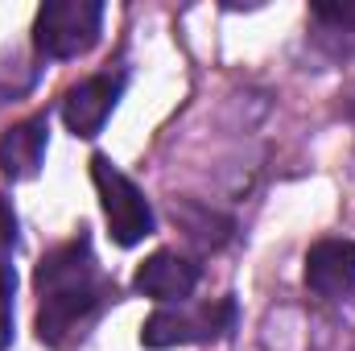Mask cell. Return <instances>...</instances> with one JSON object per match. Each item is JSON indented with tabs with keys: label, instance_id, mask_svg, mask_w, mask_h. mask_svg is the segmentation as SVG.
Wrapping results in <instances>:
<instances>
[{
	"label": "cell",
	"instance_id": "30bf717a",
	"mask_svg": "<svg viewBox=\"0 0 355 351\" xmlns=\"http://www.w3.org/2000/svg\"><path fill=\"white\" fill-rule=\"evenodd\" d=\"M12 273H0V351L12 339Z\"/></svg>",
	"mask_w": 355,
	"mask_h": 351
},
{
	"label": "cell",
	"instance_id": "8992f818",
	"mask_svg": "<svg viewBox=\"0 0 355 351\" xmlns=\"http://www.w3.org/2000/svg\"><path fill=\"white\" fill-rule=\"evenodd\" d=\"M306 285L327 302L347 298L355 289V240H318L306 252Z\"/></svg>",
	"mask_w": 355,
	"mask_h": 351
},
{
	"label": "cell",
	"instance_id": "ba28073f",
	"mask_svg": "<svg viewBox=\"0 0 355 351\" xmlns=\"http://www.w3.org/2000/svg\"><path fill=\"white\" fill-rule=\"evenodd\" d=\"M46 141H50V116H29L12 124L0 137V174L12 182L33 178L46 162Z\"/></svg>",
	"mask_w": 355,
	"mask_h": 351
},
{
	"label": "cell",
	"instance_id": "277c9868",
	"mask_svg": "<svg viewBox=\"0 0 355 351\" xmlns=\"http://www.w3.org/2000/svg\"><path fill=\"white\" fill-rule=\"evenodd\" d=\"M236 327V302L219 298L207 306H166L141 327V348L166 351L186 348V343H211Z\"/></svg>",
	"mask_w": 355,
	"mask_h": 351
},
{
	"label": "cell",
	"instance_id": "9c48e42d",
	"mask_svg": "<svg viewBox=\"0 0 355 351\" xmlns=\"http://www.w3.org/2000/svg\"><path fill=\"white\" fill-rule=\"evenodd\" d=\"M12 248H17V215L0 198V273H12Z\"/></svg>",
	"mask_w": 355,
	"mask_h": 351
},
{
	"label": "cell",
	"instance_id": "5b68a950",
	"mask_svg": "<svg viewBox=\"0 0 355 351\" xmlns=\"http://www.w3.org/2000/svg\"><path fill=\"white\" fill-rule=\"evenodd\" d=\"M120 91H124L120 75H91L83 83H75L62 95V120H67V128L75 137H83V141L99 137V128L107 124V116H112V108L120 99Z\"/></svg>",
	"mask_w": 355,
	"mask_h": 351
},
{
	"label": "cell",
	"instance_id": "6da1fadb",
	"mask_svg": "<svg viewBox=\"0 0 355 351\" xmlns=\"http://www.w3.org/2000/svg\"><path fill=\"white\" fill-rule=\"evenodd\" d=\"M33 285H37V298H42V310H37V339H42L46 348H62V343L75 335V327L87 318L91 310L99 306V298H103L99 268H95L87 236H79V240L54 248L46 261L37 264Z\"/></svg>",
	"mask_w": 355,
	"mask_h": 351
},
{
	"label": "cell",
	"instance_id": "3957f363",
	"mask_svg": "<svg viewBox=\"0 0 355 351\" xmlns=\"http://www.w3.org/2000/svg\"><path fill=\"white\" fill-rule=\"evenodd\" d=\"M91 182L99 190V207H103L107 232H112V240L120 248H132L145 236H153V207H149L145 190L124 170H116L103 153L91 157Z\"/></svg>",
	"mask_w": 355,
	"mask_h": 351
},
{
	"label": "cell",
	"instance_id": "52a82bcc",
	"mask_svg": "<svg viewBox=\"0 0 355 351\" xmlns=\"http://www.w3.org/2000/svg\"><path fill=\"white\" fill-rule=\"evenodd\" d=\"M132 285L145 293V298H153V302H186L190 293H194V285H198V264L186 261V257H178V252H153L149 261L137 268V277H132Z\"/></svg>",
	"mask_w": 355,
	"mask_h": 351
},
{
	"label": "cell",
	"instance_id": "7a4b0ae2",
	"mask_svg": "<svg viewBox=\"0 0 355 351\" xmlns=\"http://www.w3.org/2000/svg\"><path fill=\"white\" fill-rule=\"evenodd\" d=\"M99 25H103L99 0H50L33 17V46L42 58L67 62L87 54L99 42Z\"/></svg>",
	"mask_w": 355,
	"mask_h": 351
}]
</instances>
